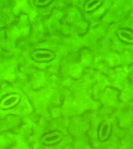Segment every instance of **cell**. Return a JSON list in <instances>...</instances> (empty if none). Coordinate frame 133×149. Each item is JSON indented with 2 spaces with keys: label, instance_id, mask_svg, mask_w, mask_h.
<instances>
[{
  "label": "cell",
  "instance_id": "1",
  "mask_svg": "<svg viewBox=\"0 0 133 149\" xmlns=\"http://www.w3.org/2000/svg\"><path fill=\"white\" fill-rule=\"evenodd\" d=\"M55 53L52 50L40 49L35 50L30 55V58L36 62L44 63L50 62L55 59Z\"/></svg>",
  "mask_w": 133,
  "mask_h": 149
},
{
  "label": "cell",
  "instance_id": "2",
  "mask_svg": "<svg viewBox=\"0 0 133 149\" xmlns=\"http://www.w3.org/2000/svg\"><path fill=\"white\" fill-rule=\"evenodd\" d=\"M63 136L61 132L55 130L44 134L41 138V142L43 145L47 146L54 145L62 140Z\"/></svg>",
  "mask_w": 133,
  "mask_h": 149
},
{
  "label": "cell",
  "instance_id": "3",
  "mask_svg": "<svg viewBox=\"0 0 133 149\" xmlns=\"http://www.w3.org/2000/svg\"><path fill=\"white\" fill-rule=\"evenodd\" d=\"M112 124L109 121H105L102 122L98 129L97 136L99 140L104 142L109 138L111 133Z\"/></svg>",
  "mask_w": 133,
  "mask_h": 149
},
{
  "label": "cell",
  "instance_id": "4",
  "mask_svg": "<svg viewBox=\"0 0 133 149\" xmlns=\"http://www.w3.org/2000/svg\"><path fill=\"white\" fill-rule=\"evenodd\" d=\"M103 1L98 0H91L87 1L84 6V10L85 12L91 13L94 11L102 4Z\"/></svg>",
  "mask_w": 133,
  "mask_h": 149
},
{
  "label": "cell",
  "instance_id": "5",
  "mask_svg": "<svg viewBox=\"0 0 133 149\" xmlns=\"http://www.w3.org/2000/svg\"><path fill=\"white\" fill-rule=\"evenodd\" d=\"M118 36L120 39L127 43H133V32L127 29H121L118 31Z\"/></svg>",
  "mask_w": 133,
  "mask_h": 149
},
{
  "label": "cell",
  "instance_id": "6",
  "mask_svg": "<svg viewBox=\"0 0 133 149\" xmlns=\"http://www.w3.org/2000/svg\"><path fill=\"white\" fill-rule=\"evenodd\" d=\"M53 2L52 0H36L33 1V3L36 7L43 8L49 5Z\"/></svg>",
  "mask_w": 133,
  "mask_h": 149
}]
</instances>
